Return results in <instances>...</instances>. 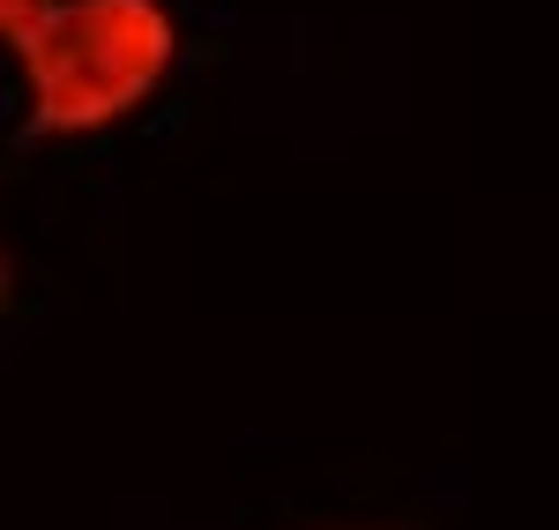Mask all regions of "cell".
Segmentation results:
<instances>
[{
  "instance_id": "1",
  "label": "cell",
  "mask_w": 559,
  "mask_h": 530,
  "mask_svg": "<svg viewBox=\"0 0 559 530\" xmlns=\"http://www.w3.org/2000/svg\"><path fill=\"white\" fill-rule=\"evenodd\" d=\"M0 52L15 60L23 134L90 142L165 97L179 68V15L165 0H38Z\"/></svg>"
},
{
  "instance_id": "2",
  "label": "cell",
  "mask_w": 559,
  "mask_h": 530,
  "mask_svg": "<svg viewBox=\"0 0 559 530\" xmlns=\"http://www.w3.org/2000/svg\"><path fill=\"white\" fill-rule=\"evenodd\" d=\"M31 8H38V0H0V45L23 31V15H31Z\"/></svg>"
},
{
  "instance_id": "3",
  "label": "cell",
  "mask_w": 559,
  "mask_h": 530,
  "mask_svg": "<svg viewBox=\"0 0 559 530\" xmlns=\"http://www.w3.org/2000/svg\"><path fill=\"white\" fill-rule=\"evenodd\" d=\"M8 299H15V255H8V239H0V314H8Z\"/></svg>"
}]
</instances>
